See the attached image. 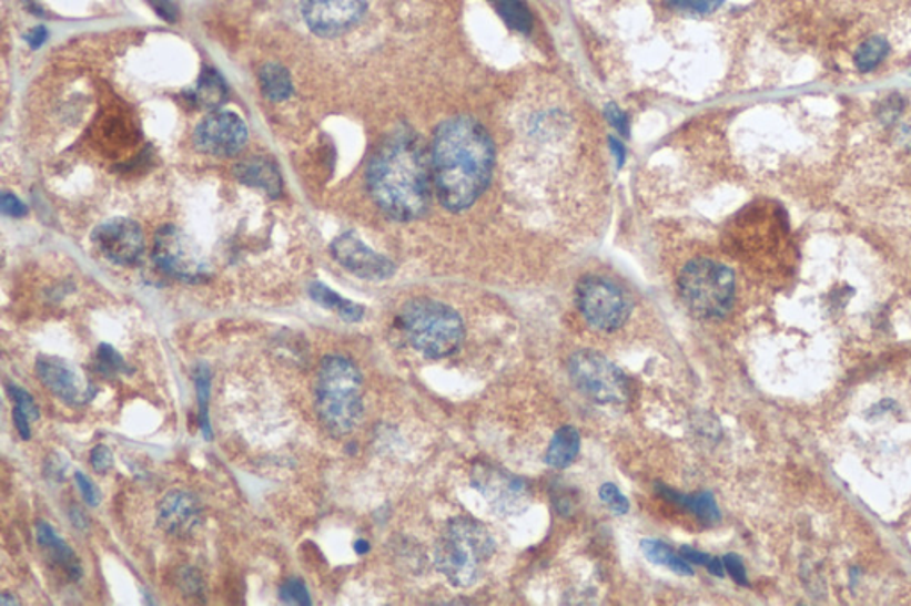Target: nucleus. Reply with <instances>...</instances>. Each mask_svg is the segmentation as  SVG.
Returning a JSON list of instances; mask_svg holds the SVG:
<instances>
[{
	"label": "nucleus",
	"instance_id": "f257e3e1",
	"mask_svg": "<svg viewBox=\"0 0 911 606\" xmlns=\"http://www.w3.org/2000/svg\"><path fill=\"white\" fill-rule=\"evenodd\" d=\"M433 185L442 207L467 210L483 196L494 171L495 148L488 131L470 116L438 125L432 143Z\"/></svg>",
	"mask_w": 911,
	"mask_h": 606
},
{
	"label": "nucleus",
	"instance_id": "f03ea898",
	"mask_svg": "<svg viewBox=\"0 0 911 606\" xmlns=\"http://www.w3.org/2000/svg\"><path fill=\"white\" fill-rule=\"evenodd\" d=\"M367 187L377 207L395 220L423 217L432 203V155L409 126L377 146L367 166Z\"/></svg>",
	"mask_w": 911,
	"mask_h": 606
},
{
	"label": "nucleus",
	"instance_id": "7ed1b4c3",
	"mask_svg": "<svg viewBox=\"0 0 911 606\" xmlns=\"http://www.w3.org/2000/svg\"><path fill=\"white\" fill-rule=\"evenodd\" d=\"M362 373L344 356H326L320 364L315 382V408L321 422L335 436L355 431L364 417Z\"/></svg>",
	"mask_w": 911,
	"mask_h": 606
},
{
	"label": "nucleus",
	"instance_id": "20e7f679",
	"mask_svg": "<svg viewBox=\"0 0 911 606\" xmlns=\"http://www.w3.org/2000/svg\"><path fill=\"white\" fill-rule=\"evenodd\" d=\"M494 537L472 517H454L435 546L436 569L454 587H470L479 579L486 562L494 557Z\"/></svg>",
	"mask_w": 911,
	"mask_h": 606
},
{
	"label": "nucleus",
	"instance_id": "39448f33",
	"mask_svg": "<svg viewBox=\"0 0 911 606\" xmlns=\"http://www.w3.org/2000/svg\"><path fill=\"white\" fill-rule=\"evenodd\" d=\"M399 326L415 351L436 360L458 351L465 338L462 317L451 306L433 299H415L404 305Z\"/></svg>",
	"mask_w": 911,
	"mask_h": 606
},
{
	"label": "nucleus",
	"instance_id": "423d86ee",
	"mask_svg": "<svg viewBox=\"0 0 911 606\" xmlns=\"http://www.w3.org/2000/svg\"><path fill=\"white\" fill-rule=\"evenodd\" d=\"M678 294L698 319H723L736 301V276L721 261L696 258L678 276Z\"/></svg>",
	"mask_w": 911,
	"mask_h": 606
},
{
	"label": "nucleus",
	"instance_id": "0eeeda50",
	"mask_svg": "<svg viewBox=\"0 0 911 606\" xmlns=\"http://www.w3.org/2000/svg\"><path fill=\"white\" fill-rule=\"evenodd\" d=\"M570 378L575 388L597 404H624L629 400V379L611 360L597 351L571 356Z\"/></svg>",
	"mask_w": 911,
	"mask_h": 606
},
{
	"label": "nucleus",
	"instance_id": "6e6552de",
	"mask_svg": "<svg viewBox=\"0 0 911 606\" xmlns=\"http://www.w3.org/2000/svg\"><path fill=\"white\" fill-rule=\"evenodd\" d=\"M575 299L586 322L600 331H616L629 319V297L618 285L600 276L580 279Z\"/></svg>",
	"mask_w": 911,
	"mask_h": 606
},
{
	"label": "nucleus",
	"instance_id": "1a4fd4ad",
	"mask_svg": "<svg viewBox=\"0 0 911 606\" xmlns=\"http://www.w3.org/2000/svg\"><path fill=\"white\" fill-rule=\"evenodd\" d=\"M153 260L166 275L185 284H202L211 276V266L202 249L176 226L168 225L159 229Z\"/></svg>",
	"mask_w": 911,
	"mask_h": 606
},
{
	"label": "nucleus",
	"instance_id": "9d476101",
	"mask_svg": "<svg viewBox=\"0 0 911 606\" xmlns=\"http://www.w3.org/2000/svg\"><path fill=\"white\" fill-rule=\"evenodd\" d=\"M472 487L483 494L489 507L498 516H517L526 512L533 502L529 485L520 476L488 463L474 464L470 472Z\"/></svg>",
	"mask_w": 911,
	"mask_h": 606
},
{
	"label": "nucleus",
	"instance_id": "9b49d317",
	"mask_svg": "<svg viewBox=\"0 0 911 606\" xmlns=\"http://www.w3.org/2000/svg\"><path fill=\"white\" fill-rule=\"evenodd\" d=\"M367 0H301V13L314 34L341 37L364 19Z\"/></svg>",
	"mask_w": 911,
	"mask_h": 606
},
{
	"label": "nucleus",
	"instance_id": "f8f14e48",
	"mask_svg": "<svg viewBox=\"0 0 911 606\" xmlns=\"http://www.w3.org/2000/svg\"><path fill=\"white\" fill-rule=\"evenodd\" d=\"M94 246L118 266H135L144 251V237L140 225L126 217H114L97 226L93 232Z\"/></svg>",
	"mask_w": 911,
	"mask_h": 606
},
{
	"label": "nucleus",
	"instance_id": "ddd939ff",
	"mask_svg": "<svg viewBox=\"0 0 911 606\" xmlns=\"http://www.w3.org/2000/svg\"><path fill=\"white\" fill-rule=\"evenodd\" d=\"M194 146L214 157H234L247 141L246 123L234 113H214L196 126Z\"/></svg>",
	"mask_w": 911,
	"mask_h": 606
},
{
	"label": "nucleus",
	"instance_id": "4468645a",
	"mask_svg": "<svg viewBox=\"0 0 911 606\" xmlns=\"http://www.w3.org/2000/svg\"><path fill=\"white\" fill-rule=\"evenodd\" d=\"M330 249H332L333 258L358 278L368 279V281H383V279L394 276V264L385 256L365 246L362 238L353 232L338 235L333 240Z\"/></svg>",
	"mask_w": 911,
	"mask_h": 606
},
{
	"label": "nucleus",
	"instance_id": "2eb2a0df",
	"mask_svg": "<svg viewBox=\"0 0 911 606\" xmlns=\"http://www.w3.org/2000/svg\"><path fill=\"white\" fill-rule=\"evenodd\" d=\"M37 373L40 381L67 404H84L93 396V390L82 379L81 372L59 356H40L37 360Z\"/></svg>",
	"mask_w": 911,
	"mask_h": 606
},
{
	"label": "nucleus",
	"instance_id": "dca6fc26",
	"mask_svg": "<svg viewBox=\"0 0 911 606\" xmlns=\"http://www.w3.org/2000/svg\"><path fill=\"white\" fill-rule=\"evenodd\" d=\"M158 523L162 531L173 537H191L202 526V503L185 491H171L158 507Z\"/></svg>",
	"mask_w": 911,
	"mask_h": 606
},
{
	"label": "nucleus",
	"instance_id": "f3484780",
	"mask_svg": "<svg viewBox=\"0 0 911 606\" xmlns=\"http://www.w3.org/2000/svg\"><path fill=\"white\" fill-rule=\"evenodd\" d=\"M235 178L247 187L264 191L271 198H280L283 191L282 175L271 158L252 157L239 162L234 170Z\"/></svg>",
	"mask_w": 911,
	"mask_h": 606
},
{
	"label": "nucleus",
	"instance_id": "a211bd4d",
	"mask_svg": "<svg viewBox=\"0 0 911 606\" xmlns=\"http://www.w3.org/2000/svg\"><path fill=\"white\" fill-rule=\"evenodd\" d=\"M657 493L668 502L675 503L678 507L691 511L704 525H716L721 520L715 496L710 493L682 494L668 490L665 485L657 484Z\"/></svg>",
	"mask_w": 911,
	"mask_h": 606
},
{
	"label": "nucleus",
	"instance_id": "6ab92c4d",
	"mask_svg": "<svg viewBox=\"0 0 911 606\" xmlns=\"http://www.w3.org/2000/svg\"><path fill=\"white\" fill-rule=\"evenodd\" d=\"M37 537L41 548H45L47 552H49L52 561H54L61 569L67 571V575L70 576V578H81V564L77 561L75 552H73L63 540H59L54 531L50 528L49 523H37Z\"/></svg>",
	"mask_w": 911,
	"mask_h": 606
},
{
	"label": "nucleus",
	"instance_id": "aec40b11",
	"mask_svg": "<svg viewBox=\"0 0 911 606\" xmlns=\"http://www.w3.org/2000/svg\"><path fill=\"white\" fill-rule=\"evenodd\" d=\"M580 450V434L575 427L565 425L554 434L550 445H548L547 454H545V463L548 466L563 468L570 466L574 463Z\"/></svg>",
	"mask_w": 911,
	"mask_h": 606
},
{
	"label": "nucleus",
	"instance_id": "412c9836",
	"mask_svg": "<svg viewBox=\"0 0 911 606\" xmlns=\"http://www.w3.org/2000/svg\"><path fill=\"white\" fill-rule=\"evenodd\" d=\"M308 292H311L312 299H314L317 305L323 306L326 310L335 311V314H337L341 319L346 320V322H358V320L364 319V306L356 305V302L350 301V299H344V297L338 296L337 292H333L332 288L320 284V281L312 284Z\"/></svg>",
	"mask_w": 911,
	"mask_h": 606
},
{
	"label": "nucleus",
	"instance_id": "4be33fe9",
	"mask_svg": "<svg viewBox=\"0 0 911 606\" xmlns=\"http://www.w3.org/2000/svg\"><path fill=\"white\" fill-rule=\"evenodd\" d=\"M641 549L645 557L656 566L666 567V569L674 571L677 575H695L691 564L680 553L675 552L669 544L660 543L657 540H642Z\"/></svg>",
	"mask_w": 911,
	"mask_h": 606
},
{
	"label": "nucleus",
	"instance_id": "5701e85b",
	"mask_svg": "<svg viewBox=\"0 0 911 606\" xmlns=\"http://www.w3.org/2000/svg\"><path fill=\"white\" fill-rule=\"evenodd\" d=\"M259 81H261L262 93L273 102H283V100L291 99L294 93L291 75L282 64H264L259 73Z\"/></svg>",
	"mask_w": 911,
	"mask_h": 606
},
{
	"label": "nucleus",
	"instance_id": "b1692460",
	"mask_svg": "<svg viewBox=\"0 0 911 606\" xmlns=\"http://www.w3.org/2000/svg\"><path fill=\"white\" fill-rule=\"evenodd\" d=\"M226 96H229V88L220 73L212 68H205L193 93L194 102L205 109H216L225 102Z\"/></svg>",
	"mask_w": 911,
	"mask_h": 606
},
{
	"label": "nucleus",
	"instance_id": "393cba45",
	"mask_svg": "<svg viewBox=\"0 0 911 606\" xmlns=\"http://www.w3.org/2000/svg\"><path fill=\"white\" fill-rule=\"evenodd\" d=\"M497 11L498 17L506 22L513 31L529 34L533 29V14L529 8L524 4V0H489Z\"/></svg>",
	"mask_w": 911,
	"mask_h": 606
},
{
	"label": "nucleus",
	"instance_id": "a878e982",
	"mask_svg": "<svg viewBox=\"0 0 911 606\" xmlns=\"http://www.w3.org/2000/svg\"><path fill=\"white\" fill-rule=\"evenodd\" d=\"M889 43L883 38L874 37L863 41L854 54V64L862 73L872 72L880 66L881 61L889 54Z\"/></svg>",
	"mask_w": 911,
	"mask_h": 606
},
{
	"label": "nucleus",
	"instance_id": "bb28decb",
	"mask_svg": "<svg viewBox=\"0 0 911 606\" xmlns=\"http://www.w3.org/2000/svg\"><path fill=\"white\" fill-rule=\"evenodd\" d=\"M194 382H196L198 393V418H200V427H202L203 434L207 440L212 438L211 422H209V397H211V372L205 367H200L194 373Z\"/></svg>",
	"mask_w": 911,
	"mask_h": 606
},
{
	"label": "nucleus",
	"instance_id": "cd10ccee",
	"mask_svg": "<svg viewBox=\"0 0 911 606\" xmlns=\"http://www.w3.org/2000/svg\"><path fill=\"white\" fill-rule=\"evenodd\" d=\"M678 553H680V555H682L689 564L707 567L710 575L718 576V578H723L725 573H727V571H725L723 558L712 557V555H707V553H701L698 552V549L689 548V546H682Z\"/></svg>",
	"mask_w": 911,
	"mask_h": 606
},
{
	"label": "nucleus",
	"instance_id": "c85d7f7f",
	"mask_svg": "<svg viewBox=\"0 0 911 606\" xmlns=\"http://www.w3.org/2000/svg\"><path fill=\"white\" fill-rule=\"evenodd\" d=\"M280 599L287 605L311 606V594L306 590L305 584L297 578H289L280 587Z\"/></svg>",
	"mask_w": 911,
	"mask_h": 606
},
{
	"label": "nucleus",
	"instance_id": "c756f323",
	"mask_svg": "<svg viewBox=\"0 0 911 606\" xmlns=\"http://www.w3.org/2000/svg\"><path fill=\"white\" fill-rule=\"evenodd\" d=\"M97 361H99V369L100 372L105 373V376H114L118 372H126V364L123 361L122 356L117 349L109 346V343H102L99 347V352H97Z\"/></svg>",
	"mask_w": 911,
	"mask_h": 606
},
{
	"label": "nucleus",
	"instance_id": "7c9ffc66",
	"mask_svg": "<svg viewBox=\"0 0 911 606\" xmlns=\"http://www.w3.org/2000/svg\"><path fill=\"white\" fill-rule=\"evenodd\" d=\"M600 499L601 502L609 505V509L616 512V514H627V512L630 511L629 500L625 499V494L621 493L615 484H611V482L601 485Z\"/></svg>",
	"mask_w": 911,
	"mask_h": 606
},
{
	"label": "nucleus",
	"instance_id": "2f4dec72",
	"mask_svg": "<svg viewBox=\"0 0 911 606\" xmlns=\"http://www.w3.org/2000/svg\"><path fill=\"white\" fill-rule=\"evenodd\" d=\"M669 6L675 10L687 11V13L710 14L719 10L723 0H668Z\"/></svg>",
	"mask_w": 911,
	"mask_h": 606
},
{
	"label": "nucleus",
	"instance_id": "473e14b6",
	"mask_svg": "<svg viewBox=\"0 0 911 606\" xmlns=\"http://www.w3.org/2000/svg\"><path fill=\"white\" fill-rule=\"evenodd\" d=\"M10 393L14 400V411L22 413L23 417L28 418L29 422L40 418V409L34 404V400H32L28 391H23L22 388L10 387Z\"/></svg>",
	"mask_w": 911,
	"mask_h": 606
},
{
	"label": "nucleus",
	"instance_id": "72a5a7b5",
	"mask_svg": "<svg viewBox=\"0 0 911 606\" xmlns=\"http://www.w3.org/2000/svg\"><path fill=\"white\" fill-rule=\"evenodd\" d=\"M725 571L732 576L733 582L739 585H748V575H746V567L741 558L737 557L736 553H728L723 557Z\"/></svg>",
	"mask_w": 911,
	"mask_h": 606
},
{
	"label": "nucleus",
	"instance_id": "f704fd0d",
	"mask_svg": "<svg viewBox=\"0 0 911 606\" xmlns=\"http://www.w3.org/2000/svg\"><path fill=\"white\" fill-rule=\"evenodd\" d=\"M114 458L105 445L94 446L91 450V466L99 473H108L113 468Z\"/></svg>",
	"mask_w": 911,
	"mask_h": 606
},
{
	"label": "nucleus",
	"instance_id": "c9c22d12",
	"mask_svg": "<svg viewBox=\"0 0 911 606\" xmlns=\"http://www.w3.org/2000/svg\"><path fill=\"white\" fill-rule=\"evenodd\" d=\"M75 482L77 485H79V490H81L82 496H84L85 503L91 505V507H97L100 503V491L99 487L91 482L90 476H85L84 473L77 472Z\"/></svg>",
	"mask_w": 911,
	"mask_h": 606
},
{
	"label": "nucleus",
	"instance_id": "e433bc0d",
	"mask_svg": "<svg viewBox=\"0 0 911 606\" xmlns=\"http://www.w3.org/2000/svg\"><path fill=\"white\" fill-rule=\"evenodd\" d=\"M0 208H2V214H4V216H28V207H26V205H23V203L14 196V194H2V199H0Z\"/></svg>",
	"mask_w": 911,
	"mask_h": 606
},
{
	"label": "nucleus",
	"instance_id": "4c0bfd02",
	"mask_svg": "<svg viewBox=\"0 0 911 606\" xmlns=\"http://www.w3.org/2000/svg\"><path fill=\"white\" fill-rule=\"evenodd\" d=\"M606 116L607 120H609V123L615 126L616 131L620 132L621 135H629V117H627V114H625L618 105H607Z\"/></svg>",
	"mask_w": 911,
	"mask_h": 606
},
{
	"label": "nucleus",
	"instance_id": "58836bf2",
	"mask_svg": "<svg viewBox=\"0 0 911 606\" xmlns=\"http://www.w3.org/2000/svg\"><path fill=\"white\" fill-rule=\"evenodd\" d=\"M149 2L153 11H155L161 19L166 20V22H175V20L179 19V8H176L173 0H149Z\"/></svg>",
	"mask_w": 911,
	"mask_h": 606
},
{
	"label": "nucleus",
	"instance_id": "ea45409f",
	"mask_svg": "<svg viewBox=\"0 0 911 606\" xmlns=\"http://www.w3.org/2000/svg\"><path fill=\"white\" fill-rule=\"evenodd\" d=\"M47 37H49V32H47L43 25H40V28L32 29L28 37H26V40H28L29 47H32V49H40V47L45 43Z\"/></svg>",
	"mask_w": 911,
	"mask_h": 606
},
{
	"label": "nucleus",
	"instance_id": "a19ab883",
	"mask_svg": "<svg viewBox=\"0 0 911 606\" xmlns=\"http://www.w3.org/2000/svg\"><path fill=\"white\" fill-rule=\"evenodd\" d=\"M609 143H611V150L615 152L616 161H618V167L624 166L625 161V148L624 144L620 141L615 140V137H609Z\"/></svg>",
	"mask_w": 911,
	"mask_h": 606
},
{
	"label": "nucleus",
	"instance_id": "79ce46f5",
	"mask_svg": "<svg viewBox=\"0 0 911 606\" xmlns=\"http://www.w3.org/2000/svg\"><path fill=\"white\" fill-rule=\"evenodd\" d=\"M355 552L358 553V555H367V553L371 552V544H368L367 541L358 540L355 543Z\"/></svg>",
	"mask_w": 911,
	"mask_h": 606
}]
</instances>
